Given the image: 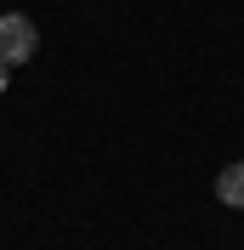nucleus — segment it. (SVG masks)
<instances>
[{
	"instance_id": "1",
	"label": "nucleus",
	"mask_w": 244,
	"mask_h": 250,
	"mask_svg": "<svg viewBox=\"0 0 244 250\" xmlns=\"http://www.w3.org/2000/svg\"><path fill=\"white\" fill-rule=\"evenodd\" d=\"M34 46H40V29H34L23 12H6V17H0V62L17 68V62L34 57Z\"/></svg>"
},
{
	"instance_id": "2",
	"label": "nucleus",
	"mask_w": 244,
	"mask_h": 250,
	"mask_svg": "<svg viewBox=\"0 0 244 250\" xmlns=\"http://www.w3.org/2000/svg\"><path fill=\"white\" fill-rule=\"evenodd\" d=\"M216 199L233 205V210H244V165H227V171L216 176Z\"/></svg>"
},
{
	"instance_id": "3",
	"label": "nucleus",
	"mask_w": 244,
	"mask_h": 250,
	"mask_svg": "<svg viewBox=\"0 0 244 250\" xmlns=\"http://www.w3.org/2000/svg\"><path fill=\"white\" fill-rule=\"evenodd\" d=\"M6 80H12V62H0V91H6Z\"/></svg>"
}]
</instances>
